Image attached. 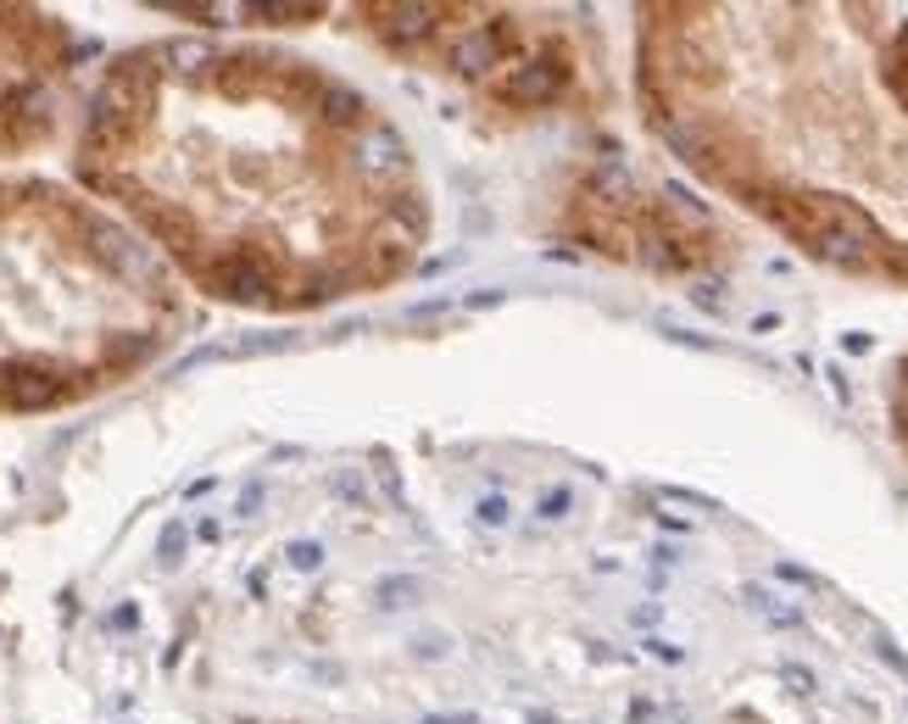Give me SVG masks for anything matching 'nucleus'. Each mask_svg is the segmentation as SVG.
Listing matches in <instances>:
<instances>
[{
    "mask_svg": "<svg viewBox=\"0 0 908 724\" xmlns=\"http://www.w3.org/2000/svg\"><path fill=\"white\" fill-rule=\"evenodd\" d=\"M78 34L39 7H0V162L45 151L78 84Z\"/></svg>",
    "mask_w": 908,
    "mask_h": 724,
    "instance_id": "nucleus-4",
    "label": "nucleus"
},
{
    "mask_svg": "<svg viewBox=\"0 0 908 724\" xmlns=\"http://www.w3.org/2000/svg\"><path fill=\"white\" fill-rule=\"evenodd\" d=\"M636 84L697 179L852 279L908 284V23L875 7H652Z\"/></svg>",
    "mask_w": 908,
    "mask_h": 724,
    "instance_id": "nucleus-2",
    "label": "nucleus"
},
{
    "mask_svg": "<svg viewBox=\"0 0 908 724\" xmlns=\"http://www.w3.org/2000/svg\"><path fill=\"white\" fill-rule=\"evenodd\" d=\"M189 290L89 189L0 173V418L84 407L157 368Z\"/></svg>",
    "mask_w": 908,
    "mask_h": 724,
    "instance_id": "nucleus-3",
    "label": "nucleus"
},
{
    "mask_svg": "<svg viewBox=\"0 0 908 724\" xmlns=\"http://www.w3.org/2000/svg\"><path fill=\"white\" fill-rule=\"evenodd\" d=\"M73 184L184 290L318 312L396 290L435 240L413 139L334 68L262 39H146L89 84Z\"/></svg>",
    "mask_w": 908,
    "mask_h": 724,
    "instance_id": "nucleus-1",
    "label": "nucleus"
}]
</instances>
